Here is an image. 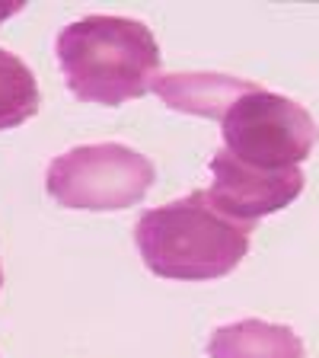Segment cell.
I'll return each instance as SVG.
<instances>
[{"label":"cell","mask_w":319,"mask_h":358,"mask_svg":"<svg viewBox=\"0 0 319 358\" xmlns=\"http://www.w3.org/2000/svg\"><path fill=\"white\" fill-rule=\"evenodd\" d=\"M58 64L80 103L121 106L144 96L160 77L154 32L128 16H83L58 36Z\"/></svg>","instance_id":"obj_1"},{"label":"cell","mask_w":319,"mask_h":358,"mask_svg":"<svg viewBox=\"0 0 319 358\" xmlns=\"http://www.w3.org/2000/svg\"><path fill=\"white\" fill-rule=\"evenodd\" d=\"M253 227L223 217L205 189L150 208L134 227L144 266L172 282H211L230 275L249 253Z\"/></svg>","instance_id":"obj_2"},{"label":"cell","mask_w":319,"mask_h":358,"mask_svg":"<svg viewBox=\"0 0 319 358\" xmlns=\"http://www.w3.org/2000/svg\"><path fill=\"white\" fill-rule=\"evenodd\" d=\"M154 164L125 144H80L54 157L45 186L58 205L74 211H125L154 186Z\"/></svg>","instance_id":"obj_3"},{"label":"cell","mask_w":319,"mask_h":358,"mask_svg":"<svg viewBox=\"0 0 319 358\" xmlns=\"http://www.w3.org/2000/svg\"><path fill=\"white\" fill-rule=\"evenodd\" d=\"M223 150L255 170L300 166L319 141L313 115L294 99L272 90H249L221 119Z\"/></svg>","instance_id":"obj_4"},{"label":"cell","mask_w":319,"mask_h":358,"mask_svg":"<svg viewBox=\"0 0 319 358\" xmlns=\"http://www.w3.org/2000/svg\"><path fill=\"white\" fill-rule=\"evenodd\" d=\"M211 189H205L208 201L237 224L253 227L259 217H268L275 211L288 208L290 201L304 192V170H255L239 160H233L227 150H217L211 160Z\"/></svg>","instance_id":"obj_5"},{"label":"cell","mask_w":319,"mask_h":358,"mask_svg":"<svg viewBox=\"0 0 319 358\" xmlns=\"http://www.w3.org/2000/svg\"><path fill=\"white\" fill-rule=\"evenodd\" d=\"M255 87L259 83L253 80H239V77L227 74H198V71L160 74L154 80V93L170 109L188 112V115H205V119H223L227 109Z\"/></svg>","instance_id":"obj_6"},{"label":"cell","mask_w":319,"mask_h":358,"mask_svg":"<svg viewBox=\"0 0 319 358\" xmlns=\"http://www.w3.org/2000/svg\"><path fill=\"white\" fill-rule=\"evenodd\" d=\"M211 358H304V339L290 327L268 320H237L217 327L208 343Z\"/></svg>","instance_id":"obj_7"},{"label":"cell","mask_w":319,"mask_h":358,"mask_svg":"<svg viewBox=\"0 0 319 358\" xmlns=\"http://www.w3.org/2000/svg\"><path fill=\"white\" fill-rule=\"evenodd\" d=\"M38 83L26 61L0 48V131L22 125L38 112Z\"/></svg>","instance_id":"obj_8"},{"label":"cell","mask_w":319,"mask_h":358,"mask_svg":"<svg viewBox=\"0 0 319 358\" xmlns=\"http://www.w3.org/2000/svg\"><path fill=\"white\" fill-rule=\"evenodd\" d=\"M0 285H3V268H0Z\"/></svg>","instance_id":"obj_9"}]
</instances>
